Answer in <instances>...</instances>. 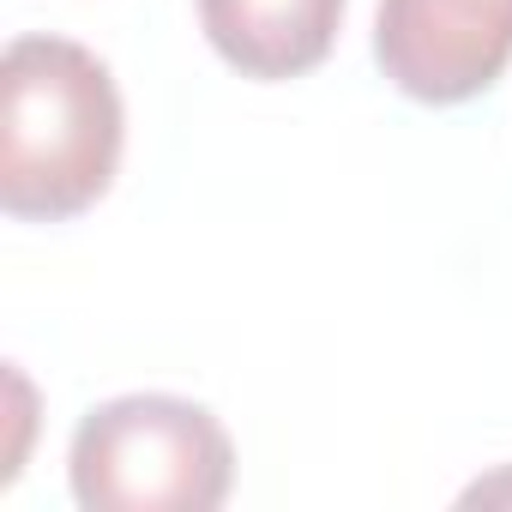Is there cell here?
<instances>
[{
  "label": "cell",
  "mask_w": 512,
  "mask_h": 512,
  "mask_svg": "<svg viewBox=\"0 0 512 512\" xmlns=\"http://www.w3.org/2000/svg\"><path fill=\"white\" fill-rule=\"evenodd\" d=\"M121 91L67 37H13L0 61V205L31 223L91 211L121 169Z\"/></svg>",
  "instance_id": "cell-1"
},
{
  "label": "cell",
  "mask_w": 512,
  "mask_h": 512,
  "mask_svg": "<svg viewBox=\"0 0 512 512\" xmlns=\"http://www.w3.org/2000/svg\"><path fill=\"white\" fill-rule=\"evenodd\" d=\"M67 470L85 512H211L229 500L235 452L205 404L133 392L73 428Z\"/></svg>",
  "instance_id": "cell-2"
},
{
  "label": "cell",
  "mask_w": 512,
  "mask_h": 512,
  "mask_svg": "<svg viewBox=\"0 0 512 512\" xmlns=\"http://www.w3.org/2000/svg\"><path fill=\"white\" fill-rule=\"evenodd\" d=\"M374 61L416 103H470L512 61V0H380Z\"/></svg>",
  "instance_id": "cell-3"
},
{
  "label": "cell",
  "mask_w": 512,
  "mask_h": 512,
  "mask_svg": "<svg viewBox=\"0 0 512 512\" xmlns=\"http://www.w3.org/2000/svg\"><path fill=\"white\" fill-rule=\"evenodd\" d=\"M211 49L241 79H302L314 73L344 25V0H199Z\"/></svg>",
  "instance_id": "cell-4"
}]
</instances>
